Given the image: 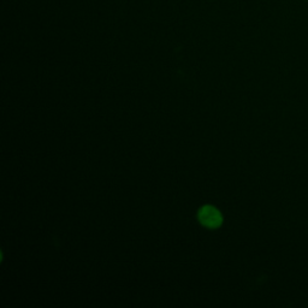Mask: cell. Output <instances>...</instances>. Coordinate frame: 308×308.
<instances>
[{"instance_id":"obj_1","label":"cell","mask_w":308,"mask_h":308,"mask_svg":"<svg viewBox=\"0 0 308 308\" xmlns=\"http://www.w3.org/2000/svg\"><path fill=\"white\" fill-rule=\"evenodd\" d=\"M199 220L201 221L202 225L210 227V229H216L223 221V217L217 208L213 206H205L199 211Z\"/></svg>"}]
</instances>
